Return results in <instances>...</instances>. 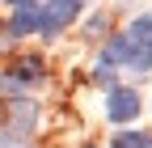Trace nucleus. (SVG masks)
<instances>
[{
    "label": "nucleus",
    "mask_w": 152,
    "mask_h": 148,
    "mask_svg": "<svg viewBox=\"0 0 152 148\" xmlns=\"http://www.w3.org/2000/svg\"><path fill=\"white\" fill-rule=\"evenodd\" d=\"M76 13H80V0H51L47 9H38V34L55 38L68 21H76Z\"/></svg>",
    "instance_id": "obj_1"
},
{
    "label": "nucleus",
    "mask_w": 152,
    "mask_h": 148,
    "mask_svg": "<svg viewBox=\"0 0 152 148\" xmlns=\"http://www.w3.org/2000/svg\"><path fill=\"white\" fill-rule=\"evenodd\" d=\"M106 114H110L114 123H131V119L140 114V93H135V89H110Z\"/></svg>",
    "instance_id": "obj_2"
},
{
    "label": "nucleus",
    "mask_w": 152,
    "mask_h": 148,
    "mask_svg": "<svg viewBox=\"0 0 152 148\" xmlns=\"http://www.w3.org/2000/svg\"><path fill=\"white\" fill-rule=\"evenodd\" d=\"M13 106V123H9V140H17V136H26L30 127H34V119H38V110H34V102H26V97H13L9 102Z\"/></svg>",
    "instance_id": "obj_3"
},
{
    "label": "nucleus",
    "mask_w": 152,
    "mask_h": 148,
    "mask_svg": "<svg viewBox=\"0 0 152 148\" xmlns=\"http://www.w3.org/2000/svg\"><path fill=\"white\" fill-rule=\"evenodd\" d=\"M38 30V4H21L13 13V21H9V34L13 38H26V34H34Z\"/></svg>",
    "instance_id": "obj_4"
},
{
    "label": "nucleus",
    "mask_w": 152,
    "mask_h": 148,
    "mask_svg": "<svg viewBox=\"0 0 152 148\" xmlns=\"http://www.w3.org/2000/svg\"><path fill=\"white\" fill-rule=\"evenodd\" d=\"M127 34H131V38H135L140 47H148V51H152V13H140L135 21L127 26Z\"/></svg>",
    "instance_id": "obj_5"
},
{
    "label": "nucleus",
    "mask_w": 152,
    "mask_h": 148,
    "mask_svg": "<svg viewBox=\"0 0 152 148\" xmlns=\"http://www.w3.org/2000/svg\"><path fill=\"white\" fill-rule=\"evenodd\" d=\"M13 81H17V85L42 81V59H17V68H13Z\"/></svg>",
    "instance_id": "obj_6"
},
{
    "label": "nucleus",
    "mask_w": 152,
    "mask_h": 148,
    "mask_svg": "<svg viewBox=\"0 0 152 148\" xmlns=\"http://www.w3.org/2000/svg\"><path fill=\"white\" fill-rule=\"evenodd\" d=\"M114 148H152V140H148V131H118Z\"/></svg>",
    "instance_id": "obj_7"
},
{
    "label": "nucleus",
    "mask_w": 152,
    "mask_h": 148,
    "mask_svg": "<svg viewBox=\"0 0 152 148\" xmlns=\"http://www.w3.org/2000/svg\"><path fill=\"white\" fill-rule=\"evenodd\" d=\"M85 30L93 34V38H110V13H97V17H89Z\"/></svg>",
    "instance_id": "obj_8"
},
{
    "label": "nucleus",
    "mask_w": 152,
    "mask_h": 148,
    "mask_svg": "<svg viewBox=\"0 0 152 148\" xmlns=\"http://www.w3.org/2000/svg\"><path fill=\"white\" fill-rule=\"evenodd\" d=\"M97 81H102L106 89H114V64H102V72H97Z\"/></svg>",
    "instance_id": "obj_9"
},
{
    "label": "nucleus",
    "mask_w": 152,
    "mask_h": 148,
    "mask_svg": "<svg viewBox=\"0 0 152 148\" xmlns=\"http://www.w3.org/2000/svg\"><path fill=\"white\" fill-rule=\"evenodd\" d=\"M9 4H13V9H21V4H38V0H9Z\"/></svg>",
    "instance_id": "obj_10"
},
{
    "label": "nucleus",
    "mask_w": 152,
    "mask_h": 148,
    "mask_svg": "<svg viewBox=\"0 0 152 148\" xmlns=\"http://www.w3.org/2000/svg\"><path fill=\"white\" fill-rule=\"evenodd\" d=\"M0 148H13V144H0Z\"/></svg>",
    "instance_id": "obj_11"
}]
</instances>
